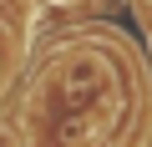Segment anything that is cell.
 <instances>
[{
  "label": "cell",
  "instance_id": "cell-1",
  "mask_svg": "<svg viewBox=\"0 0 152 147\" xmlns=\"http://www.w3.org/2000/svg\"><path fill=\"white\" fill-rule=\"evenodd\" d=\"M0 147H15V137H10V132H5V127H0Z\"/></svg>",
  "mask_w": 152,
  "mask_h": 147
}]
</instances>
